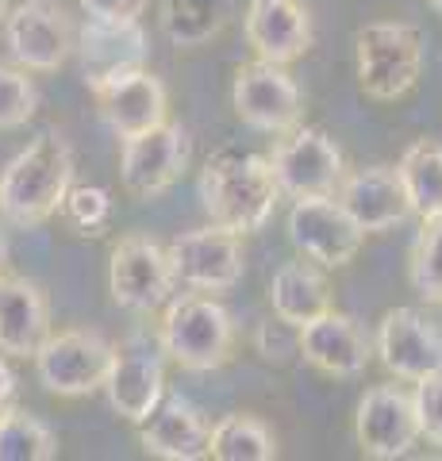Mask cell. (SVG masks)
Instances as JSON below:
<instances>
[{
	"mask_svg": "<svg viewBox=\"0 0 442 461\" xmlns=\"http://www.w3.org/2000/svg\"><path fill=\"white\" fill-rule=\"evenodd\" d=\"M74 189V147L62 131H42L0 173V215L16 227H39L59 215Z\"/></svg>",
	"mask_w": 442,
	"mask_h": 461,
	"instance_id": "obj_1",
	"label": "cell"
},
{
	"mask_svg": "<svg viewBox=\"0 0 442 461\" xmlns=\"http://www.w3.org/2000/svg\"><path fill=\"white\" fill-rule=\"evenodd\" d=\"M281 185L274 162L262 154H242V150H220L208 158L201 169V204L220 223L235 235H250V230L266 227L281 200Z\"/></svg>",
	"mask_w": 442,
	"mask_h": 461,
	"instance_id": "obj_2",
	"label": "cell"
},
{
	"mask_svg": "<svg viewBox=\"0 0 442 461\" xmlns=\"http://www.w3.org/2000/svg\"><path fill=\"white\" fill-rule=\"evenodd\" d=\"M235 342V320L216 296L189 293L174 296L162 312L158 323V346L174 366L189 373L220 369L231 357Z\"/></svg>",
	"mask_w": 442,
	"mask_h": 461,
	"instance_id": "obj_3",
	"label": "cell"
},
{
	"mask_svg": "<svg viewBox=\"0 0 442 461\" xmlns=\"http://www.w3.org/2000/svg\"><path fill=\"white\" fill-rule=\"evenodd\" d=\"M358 54V85L369 100H401L416 89L423 74V42L411 23L401 20H377L365 23L354 42Z\"/></svg>",
	"mask_w": 442,
	"mask_h": 461,
	"instance_id": "obj_4",
	"label": "cell"
},
{
	"mask_svg": "<svg viewBox=\"0 0 442 461\" xmlns=\"http://www.w3.org/2000/svg\"><path fill=\"white\" fill-rule=\"evenodd\" d=\"M112 362H116V346L101 330L69 327V330H50V339L35 354V373L47 393L74 400L104 388Z\"/></svg>",
	"mask_w": 442,
	"mask_h": 461,
	"instance_id": "obj_5",
	"label": "cell"
},
{
	"mask_svg": "<svg viewBox=\"0 0 442 461\" xmlns=\"http://www.w3.org/2000/svg\"><path fill=\"white\" fill-rule=\"evenodd\" d=\"M177 273L169 247H158L147 235H123L108 258V293L123 312H158L174 300Z\"/></svg>",
	"mask_w": 442,
	"mask_h": 461,
	"instance_id": "obj_6",
	"label": "cell"
},
{
	"mask_svg": "<svg viewBox=\"0 0 442 461\" xmlns=\"http://www.w3.org/2000/svg\"><path fill=\"white\" fill-rule=\"evenodd\" d=\"M284 196H338L347 181V158L323 127H293L269 154Z\"/></svg>",
	"mask_w": 442,
	"mask_h": 461,
	"instance_id": "obj_7",
	"label": "cell"
},
{
	"mask_svg": "<svg viewBox=\"0 0 442 461\" xmlns=\"http://www.w3.org/2000/svg\"><path fill=\"white\" fill-rule=\"evenodd\" d=\"M189 131L181 123H158L150 131L123 139L120 150V181L135 200H154L169 193L189 169Z\"/></svg>",
	"mask_w": 442,
	"mask_h": 461,
	"instance_id": "obj_8",
	"label": "cell"
},
{
	"mask_svg": "<svg viewBox=\"0 0 442 461\" xmlns=\"http://www.w3.org/2000/svg\"><path fill=\"white\" fill-rule=\"evenodd\" d=\"M231 104L242 123L266 135H289L293 127H301V112H304L301 89L289 77V69L266 62V58L239 66L231 85Z\"/></svg>",
	"mask_w": 442,
	"mask_h": 461,
	"instance_id": "obj_9",
	"label": "cell"
},
{
	"mask_svg": "<svg viewBox=\"0 0 442 461\" xmlns=\"http://www.w3.org/2000/svg\"><path fill=\"white\" fill-rule=\"evenodd\" d=\"M169 262H174L177 285L193 288V293H231L242 281V247L239 235L220 223L212 227H196V230H181L169 242Z\"/></svg>",
	"mask_w": 442,
	"mask_h": 461,
	"instance_id": "obj_10",
	"label": "cell"
},
{
	"mask_svg": "<svg viewBox=\"0 0 442 461\" xmlns=\"http://www.w3.org/2000/svg\"><path fill=\"white\" fill-rule=\"evenodd\" d=\"M289 239L323 269H342L362 250L365 230L338 204V196H304L289 212Z\"/></svg>",
	"mask_w": 442,
	"mask_h": 461,
	"instance_id": "obj_11",
	"label": "cell"
},
{
	"mask_svg": "<svg viewBox=\"0 0 442 461\" xmlns=\"http://www.w3.org/2000/svg\"><path fill=\"white\" fill-rule=\"evenodd\" d=\"M5 42L16 66L32 69V74H54L74 50V27H69L66 12L50 0H23L8 12Z\"/></svg>",
	"mask_w": 442,
	"mask_h": 461,
	"instance_id": "obj_12",
	"label": "cell"
},
{
	"mask_svg": "<svg viewBox=\"0 0 442 461\" xmlns=\"http://www.w3.org/2000/svg\"><path fill=\"white\" fill-rule=\"evenodd\" d=\"M89 93L96 100V112H101V120L120 139H131L139 131H150V127L166 123V112H169L166 85L154 77L147 66L108 74L101 81H93Z\"/></svg>",
	"mask_w": 442,
	"mask_h": 461,
	"instance_id": "obj_13",
	"label": "cell"
},
{
	"mask_svg": "<svg viewBox=\"0 0 442 461\" xmlns=\"http://www.w3.org/2000/svg\"><path fill=\"white\" fill-rule=\"evenodd\" d=\"M354 435H358L365 457H377V461L404 457L423 438L416 396L404 393L401 384L369 388L358 403V415H354Z\"/></svg>",
	"mask_w": 442,
	"mask_h": 461,
	"instance_id": "obj_14",
	"label": "cell"
},
{
	"mask_svg": "<svg viewBox=\"0 0 442 461\" xmlns=\"http://www.w3.org/2000/svg\"><path fill=\"white\" fill-rule=\"evenodd\" d=\"M377 357L396 381L419 384L442 373V335L419 312L392 308L377 327Z\"/></svg>",
	"mask_w": 442,
	"mask_h": 461,
	"instance_id": "obj_15",
	"label": "cell"
},
{
	"mask_svg": "<svg viewBox=\"0 0 442 461\" xmlns=\"http://www.w3.org/2000/svg\"><path fill=\"white\" fill-rule=\"evenodd\" d=\"M242 35L258 58L289 66L311 50L316 27L304 0H250L242 16Z\"/></svg>",
	"mask_w": 442,
	"mask_h": 461,
	"instance_id": "obj_16",
	"label": "cell"
},
{
	"mask_svg": "<svg viewBox=\"0 0 442 461\" xmlns=\"http://www.w3.org/2000/svg\"><path fill=\"white\" fill-rule=\"evenodd\" d=\"M104 393H108L112 411L139 427L166 396L162 346H158V354H154L150 346H142L139 339H131L127 346H116V362L108 369Z\"/></svg>",
	"mask_w": 442,
	"mask_h": 461,
	"instance_id": "obj_17",
	"label": "cell"
},
{
	"mask_svg": "<svg viewBox=\"0 0 442 461\" xmlns=\"http://www.w3.org/2000/svg\"><path fill=\"white\" fill-rule=\"evenodd\" d=\"M212 427L201 408L185 396L166 393L162 403L139 423V442L150 457L166 461H201L212 457Z\"/></svg>",
	"mask_w": 442,
	"mask_h": 461,
	"instance_id": "obj_18",
	"label": "cell"
},
{
	"mask_svg": "<svg viewBox=\"0 0 442 461\" xmlns=\"http://www.w3.org/2000/svg\"><path fill=\"white\" fill-rule=\"evenodd\" d=\"M301 357L327 377H358L374 357V342H369L358 320L331 308L320 320L301 327Z\"/></svg>",
	"mask_w": 442,
	"mask_h": 461,
	"instance_id": "obj_19",
	"label": "cell"
},
{
	"mask_svg": "<svg viewBox=\"0 0 442 461\" xmlns=\"http://www.w3.org/2000/svg\"><path fill=\"white\" fill-rule=\"evenodd\" d=\"M338 204L354 215V223L365 235L389 230L396 223H404L408 215H416L401 169H392V166H369V169L347 173V181L338 189Z\"/></svg>",
	"mask_w": 442,
	"mask_h": 461,
	"instance_id": "obj_20",
	"label": "cell"
},
{
	"mask_svg": "<svg viewBox=\"0 0 442 461\" xmlns=\"http://www.w3.org/2000/svg\"><path fill=\"white\" fill-rule=\"evenodd\" d=\"M50 339V308L39 285L16 273H0V350L8 357H32Z\"/></svg>",
	"mask_w": 442,
	"mask_h": 461,
	"instance_id": "obj_21",
	"label": "cell"
},
{
	"mask_svg": "<svg viewBox=\"0 0 442 461\" xmlns=\"http://www.w3.org/2000/svg\"><path fill=\"white\" fill-rule=\"evenodd\" d=\"M77 54H81L85 85H93L108 74H120V69L147 66L150 42L142 35L139 20H85Z\"/></svg>",
	"mask_w": 442,
	"mask_h": 461,
	"instance_id": "obj_22",
	"label": "cell"
},
{
	"mask_svg": "<svg viewBox=\"0 0 442 461\" xmlns=\"http://www.w3.org/2000/svg\"><path fill=\"white\" fill-rule=\"evenodd\" d=\"M269 308L281 320H289L296 327H304L311 320H320L335 308V296H331V281L320 262L301 254V262H284L274 281H269Z\"/></svg>",
	"mask_w": 442,
	"mask_h": 461,
	"instance_id": "obj_23",
	"label": "cell"
},
{
	"mask_svg": "<svg viewBox=\"0 0 442 461\" xmlns=\"http://www.w3.org/2000/svg\"><path fill=\"white\" fill-rule=\"evenodd\" d=\"M227 16H231V0H166L162 5L166 39L177 50H193L212 42L223 32Z\"/></svg>",
	"mask_w": 442,
	"mask_h": 461,
	"instance_id": "obj_24",
	"label": "cell"
},
{
	"mask_svg": "<svg viewBox=\"0 0 442 461\" xmlns=\"http://www.w3.org/2000/svg\"><path fill=\"white\" fill-rule=\"evenodd\" d=\"M401 177L408 200L419 220H438L442 215V142L416 139L401 158Z\"/></svg>",
	"mask_w": 442,
	"mask_h": 461,
	"instance_id": "obj_25",
	"label": "cell"
},
{
	"mask_svg": "<svg viewBox=\"0 0 442 461\" xmlns=\"http://www.w3.org/2000/svg\"><path fill=\"white\" fill-rule=\"evenodd\" d=\"M212 457L220 461H274L277 438L258 415H223L212 427Z\"/></svg>",
	"mask_w": 442,
	"mask_h": 461,
	"instance_id": "obj_26",
	"label": "cell"
},
{
	"mask_svg": "<svg viewBox=\"0 0 442 461\" xmlns=\"http://www.w3.org/2000/svg\"><path fill=\"white\" fill-rule=\"evenodd\" d=\"M59 457L54 430L23 408L0 415V461H50Z\"/></svg>",
	"mask_w": 442,
	"mask_h": 461,
	"instance_id": "obj_27",
	"label": "cell"
},
{
	"mask_svg": "<svg viewBox=\"0 0 442 461\" xmlns=\"http://www.w3.org/2000/svg\"><path fill=\"white\" fill-rule=\"evenodd\" d=\"M408 273H411V288L427 304H442V215L438 220H423Z\"/></svg>",
	"mask_w": 442,
	"mask_h": 461,
	"instance_id": "obj_28",
	"label": "cell"
},
{
	"mask_svg": "<svg viewBox=\"0 0 442 461\" xmlns=\"http://www.w3.org/2000/svg\"><path fill=\"white\" fill-rule=\"evenodd\" d=\"M27 74L32 69L0 62V131H16L39 108V89Z\"/></svg>",
	"mask_w": 442,
	"mask_h": 461,
	"instance_id": "obj_29",
	"label": "cell"
},
{
	"mask_svg": "<svg viewBox=\"0 0 442 461\" xmlns=\"http://www.w3.org/2000/svg\"><path fill=\"white\" fill-rule=\"evenodd\" d=\"M112 215V196L101 185H74L66 193L62 204V220L77 230V235H101V227Z\"/></svg>",
	"mask_w": 442,
	"mask_h": 461,
	"instance_id": "obj_30",
	"label": "cell"
},
{
	"mask_svg": "<svg viewBox=\"0 0 442 461\" xmlns=\"http://www.w3.org/2000/svg\"><path fill=\"white\" fill-rule=\"evenodd\" d=\"M254 350H258L266 362L284 366L293 354H301V327L274 315V320H266L258 330H254Z\"/></svg>",
	"mask_w": 442,
	"mask_h": 461,
	"instance_id": "obj_31",
	"label": "cell"
},
{
	"mask_svg": "<svg viewBox=\"0 0 442 461\" xmlns=\"http://www.w3.org/2000/svg\"><path fill=\"white\" fill-rule=\"evenodd\" d=\"M411 396H416V415H419L423 438L442 450V373H435V377L419 381Z\"/></svg>",
	"mask_w": 442,
	"mask_h": 461,
	"instance_id": "obj_32",
	"label": "cell"
},
{
	"mask_svg": "<svg viewBox=\"0 0 442 461\" xmlns=\"http://www.w3.org/2000/svg\"><path fill=\"white\" fill-rule=\"evenodd\" d=\"M89 20H139L150 0H77Z\"/></svg>",
	"mask_w": 442,
	"mask_h": 461,
	"instance_id": "obj_33",
	"label": "cell"
},
{
	"mask_svg": "<svg viewBox=\"0 0 442 461\" xmlns=\"http://www.w3.org/2000/svg\"><path fill=\"white\" fill-rule=\"evenodd\" d=\"M8 408H16V373L8 369L5 350H0V415H5Z\"/></svg>",
	"mask_w": 442,
	"mask_h": 461,
	"instance_id": "obj_34",
	"label": "cell"
},
{
	"mask_svg": "<svg viewBox=\"0 0 442 461\" xmlns=\"http://www.w3.org/2000/svg\"><path fill=\"white\" fill-rule=\"evenodd\" d=\"M5 269H8V242L0 239V273H5Z\"/></svg>",
	"mask_w": 442,
	"mask_h": 461,
	"instance_id": "obj_35",
	"label": "cell"
},
{
	"mask_svg": "<svg viewBox=\"0 0 442 461\" xmlns=\"http://www.w3.org/2000/svg\"><path fill=\"white\" fill-rule=\"evenodd\" d=\"M5 20H8V0H0V27H5Z\"/></svg>",
	"mask_w": 442,
	"mask_h": 461,
	"instance_id": "obj_36",
	"label": "cell"
},
{
	"mask_svg": "<svg viewBox=\"0 0 442 461\" xmlns=\"http://www.w3.org/2000/svg\"><path fill=\"white\" fill-rule=\"evenodd\" d=\"M427 5H431L435 12H442V0H427Z\"/></svg>",
	"mask_w": 442,
	"mask_h": 461,
	"instance_id": "obj_37",
	"label": "cell"
}]
</instances>
